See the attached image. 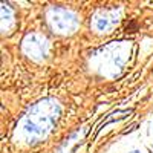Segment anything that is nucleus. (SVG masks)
Instances as JSON below:
<instances>
[{
    "label": "nucleus",
    "mask_w": 153,
    "mask_h": 153,
    "mask_svg": "<svg viewBox=\"0 0 153 153\" xmlns=\"http://www.w3.org/2000/svg\"><path fill=\"white\" fill-rule=\"evenodd\" d=\"M23 49L29 57L34 60H43L48 54V45L46 40L42 37H38L35 34H29L25 37L23 40Z\"/></svg>",
    "instance_id": "nucleus-2"
},
{
    "label": "nucleus",
    "mask_w": 153,
    "mask_h": 153,
    "mask_svg": "<svg viewBox=\"0 0 153 153\" xmlns=\"http://www.w3.org/2000/svg\"><path fill=\"white\" fill-rule=\"evenodd\" d=\"M129 153H143V152H139V150H132V152H129Z\"/></svg>",
    "instance_id": "nucleus-4"
},
{
    "label": "nucleus",
    "mask_w": 153,
    "mask_h": 153,
    "mask_svg": "<svg viewBox=\"0 0 153 153\" xmlns=\"http://www.w3.org/2000/svg\"><path fill=\"white\" fill-rule=\"evenodd\" d=\"M49 22L52 25V28L57 29L60 34H72L78 28V19L74 12L55 6L49 11Z\"/></svg>",
    "instance_id": "nucleus-1"
},
{
    "label": "nucleus",
    "mask_w": 153,
    "mask_h": 153,
    "mask_svg": "<svg viewBox=\"0 0 153 153\" xmlns=\"http://www.w3.org/2000/svg\"><path fill=\"white\" fill-rule=\"evenodd\" d=\"M112 25H113V22H110L107 17H95V22H94L95 29H97V31H100V32L107 31V29L112 26Z\"/></svg>",
    "instance_id": "nucleus-3"
}]
</instances>
